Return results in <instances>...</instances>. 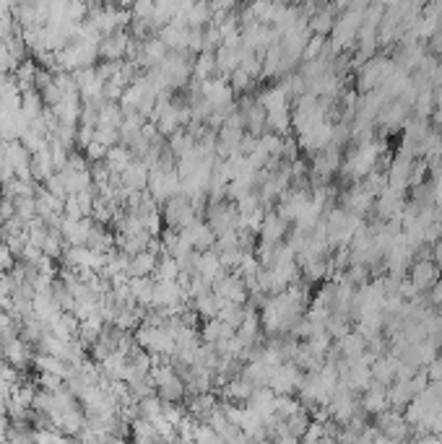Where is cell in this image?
<instances>
[{"instance_id": "obj_1", "label": "cell", "mask_w": 442, "mask_h": 444, "mask_svg": "<svg viewBox=\"0 0 442 444\" xmlns=\"http://www.w3.org/2000/svg\"><path fill=\"white\" fill-rule=\"evenodd\" d=\"M437 281H440V268L432 260H416L408 270V286L414 289V294L429 291Z\"/></svg>"}, {"instance_id": "obj_2", "label": "cell", "mask_w": 442, "mask_h": 444, "mask_svg": "<svg viewBox=\"0 0 442 444\" xmlns=\"http://www.w3.org/2000/svg\"><path fill=\"white\" fill-rule=\"evenodd\" d=\"M427 304H429V307H434L437 312L442 309V275H440V281H437L432 289H429V294H427Z\"/></svg>"}]
</instances>
